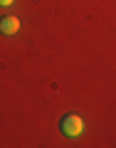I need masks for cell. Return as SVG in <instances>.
I'll return each mask as SVG.
<instances>
[{
    "label": "cell",
    "mask_w": 116,
    "mask_h": 148,
    "mask_svg": "<svg viewBox=\"0 0 116 148\" xmlns=\"http://www.w3.org/2000/svg\"><path fill=\"white\" fill-rule=\"evenodd\" d=\"M12 3H15V0H0V8H10Z\"/></svg>",
    "instance_id": "3"
},
{
    "label": "cell",
    "mask_w": 116,
    "mask_h": 148,
    "mask_svg": "<svg viewBox=\"0 0 116 148\" xmlns=\"http://www.w3.org/2000/svg\"><path fill=\"white\" fill-rule=\"evenodd\" d=\"M20 32V17L5 15L0 17V35H17Z\"/></svg>",
    "instance_id": "2"
},
{
    "label": "cell",
    "mask_w": 116,
    "mask_h": 148,
    "mask_svg": "<svg viewBox=\"0 0 116 148\" xmlns=\"http://www.w3.org/2000/svg\"><path fill=\"white\" fill-rule=\"evenodd\" d=\"M59 128H62L64 136L77 138V136H82V131H84V119L77 116V114H67V116L62 119V123H59Z\"/></svg>",
    "instance_id": "1"
}]
</instances>
